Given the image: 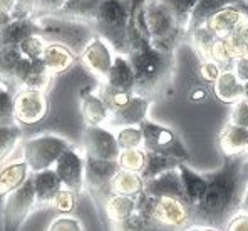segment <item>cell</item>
I'll return each instance as SVG.
<instances>
[{
  "mask_svg": "<svg viewBox=\"0 0 248 231\" xmlns=\"http://www.w3.org/2000/svg\"><path fill=\"white\" fill-rule=\"evenodd\" d=\"M248 154L227 157L213 173H206V191L191 208V223L198 228L225 231L228 221L240 213L248 185L242 176L243 161Z\"/></svg>",
  "mask_w": 248,
  "mask_h": 231,
  "instance_id": "obj_1",
  "label": "cell"
},
{
  "mask_svg": "<svg viewBox=\"0 0 248 231\" xmlns=\"http://www.w3.org/2000/svg\"><path fill=\"white\" fill-rule=\"evenodd\" d=\"M127 61L134 72V94L155 101L165 97L174 77V54L155 49L141 31L129 25Z\"/></svg>",
  "mask_w": 248,
  "mask_h": 231,
  "instance_id": "obj_2",
  "label": "cell"
},
{
  "mask_svg": "<svg viewBox=\"0 0 248 231\" xmlns=\"http://www.w3.org/2000/svg\"><path fill=\"white\" fill-rule=\"evenodd\" d=\"M136 211L143 216L146 231H186L193 228L191 208L178 198H153L141 193Z\"/></svg>",
  "mask_w": 248,
  "mask_h": 231,
  "instance_id": "obj_3",
  "label": "cell"
},
{
  "mask_svg": "<svg viewBox=\"0 0 248 231\" xmlns=\"http://www.w3.org/2000/svg\"><path fill=\"white\" fill-rule=\"evenodd\" d=\"M131 0H103L93 29L114 50L116 56H127L129 50Z\"/></svg>",
  "mask_w": 248,
  "mask_h": 231,
  "instance_id": "obj_4",
  "label": "cell"
},
{
  "mask_svg": "<svg viewBox=\"0 0 248 231\" xmlns=\"http://www.w3.org/2000/svg\"><path fill=\"white\" fill-rule=\"evenodd\" d=\"M143 20L151 46L161 52L174 54L176 47L188 34L163 0H146L143 5Z\"/></svg>",
  "mask_w": 248,
  "mask_h": 231,
  "instance_id": "obj_5",
  "label": "cell"
},
{
  "mask_svg": "<svg viewBox=\"0 0 248 231\" xmlns=\"http://www.w3.org/2000/svg\"><path fill=\"white\" fill-rule=\"evenodd\" d=\"M39 25V35L47 40V44H61L71 49L79 57L87 44L96 37L93 25L78 20L61 19L56 15H46L35 19Z\"/></svg>",
  "mask_w": 248,
  "mask_h": 231,
  "instance_id": "obj_6",
  "label": "cell"
},
{
  "mask_svg": "<svg viewBox=\"0 0 248 231\" xmlns=\"http://www.w3.org/2000/svg\"><path fill=\"white\" fill-rule=\"evenodd\" d=\"M141 133H143V149L146 153L161 154L166 157L180 161V163H188L189 153L185 148L180 136L170 127H165L161 124L151 123L144 119L140 124Z\"/></svg>",
  "mask_w": 248,
  "mask_h": 231,
  "instance_id": "obj_7",
  "label": "cell"
},
{
  "mask_svg": "<svg viewBox=\"0 0 248 231\" xmlns=\"http://www.w3.org/2000/svg\"><path fill=\"white\" fill-rule=\"evenodd\" d=\"M69 148H71V142L61 136L44 134L39 138L27 139L22 146V151H24V161L32 173H39V171L54 168L57 159Z\"/></svg>",
  "mask_w": 248,
  "mask_h": 231,
  "instance_id": "obj_8",
  "label": "cell"
},
{
  "mask_svg": "<svg viewBox=\"0 0 248 231\" xmlns=\"http://www.w3.org/2000/svg\"><path fill=\"white\" fill-rule=\"evenodd\" d=\"M35 208V193L32 176L5 198L3 203V231H20L29 215Z\"/></svg>",
  "mask_w": 248,
  "mask_h": 231,
  "instance_id": "obj_9",
  "label": "cell"
},
{
  "mask_svg": "<svg viewBox=\"0 0 248 231\" xmlns=\"http://www.w3.org/2000/svg\"><path fill=\"white\" fill-rule=\"evenodd\" d=\"M118 171V161L94 159V157L86 156V188L101 206H104L106 200L112 194L111 181Z\"/></svg>",
  "mask_w": 248,
  "mask_h": 231,
  "instance_id": "obj_10",
  "label": "cell"
},
{
  "mask_svg": "<svg viewBox=\"0 0 248 231\" xmlns=\"http://www.w3.org/2000/svg\"><path fill=\"white\" fill-rule=\"evenodd\" d=\"M54 171L59 176L64 188L71 189L79 196L86 189V154L71 144L54 164Z\"/></svg>",
  "mask_w": 248,
  "mask_h": 231,
  "instance_id": "obj_11",
  "label": "cell"
},
{
  "mask_svg": "<svg viewBox=\"0 0 248 231\" xmlns=\"http://www.w3.org/2000/svg\"><path fill=\"white\" fill-rule=\"evenodd\" d=\"M49 109L46 92L32 89H19L14 94V117L17 124L31 126L42 121Z\"/></svg>",
  "mask_w": 248,
  "mask_h": 231,
  "instance_id": "obj_12",
  "label": "cell"
},
{
  "mask_svg": "<svg viewBox=\"0 0 248 231\" xmlns=\"http://www.w3.org/2000/svg\"><path fill=\"white\" fill-rule=\"evenodd\" d=\"M116 134L103 126H86L84 129V154L94 159L118 161L119 157Z\"/></svg>",
  "mask_w": 248,
  "mask_h": 231,
  "instance_id": "obj_13",
  "label": "cell"
},
{
  "mask_svg": "<svg viewBox=\"0 0 248 231\" xmlns=\"http://www.w3.org/2000/svg\"><path fill=\"white\" fill-rule=\"evenodd\" d=\"M247 15H248V2L242 0L240 3L230 5L227 9L221 10V12H218L210 20H206V24L203 27L206 31H210L217 39L227 40L243 24Z\"/></svg>",
  "mask_w": 248,
  "mask_h": 231,
  "instance_id": "obj_14",
  "label": "cell"
},
{
  "mask_svg": "<svg viewBox=\"0 0 248 231\" xmlns=\"http://www.w3.org/2000/svg\"><path fill=\"white\" fill-rule=\"evenodd\" d=\"M79 59H81L82 65L91 74L96 76L101 82H104L109 71H111V67H112L114 56H112L111 47H109L103 39L96 35V37L87 44V47L82 50Z\"/></svg>",
  "mask_w": 248,
  "mask_h": 231,
  "instance_id": "obj_15",
  "label": "cell"
},
{
  "mask_svg": "<svg viewBox=\"0 0 248 231\" xmlns=\"http://www.w3.org/2000/svg\"><path fill=\"white\" fill-rule=\"evenodd\" d=\"M50 80H52V74L46 69L42 59L31 61L24 57L14 76V84H19V89H32L41 92H46L49 89Z\"/></svg>",
  "mask_w": 248,
  "mask_h": 231,
  "instance_id": "obj_16",
  "label": "cell"
},
{
  "mask_svg": "<svg viewBox=\"0 0 248 231\" xmlns=\"http://www.w3.org/2000/svg\"><path fill=\"white\" fill-rule=\"evenodd\" d=\"M151 104L153 101L134 94V97L124 108L109 116L108 124L111 127H116V129H121V127L127 126H140L144 119H148V111L151 108Z\"/></svg>",
  "mask_w": 248,
  "mask_h": 231,
  "instance_id": "obj_17",
  "label": "cell"
},
{
  "mask_svg": "<svg viewBox=\"0 0 248 231\" xmlns=\"http://www.w3.org/2000/svg\"><path fill=\"white\" fill-rule=\"evenodd\" d=\"M143 193L153 198H178V200H185L180 171L171 169L146 181Z\"/></svg>",
  "mask_w": 248,
  "mask_h": 231,
  "instance_id": "obj_18",
  "label": "cell"
},
{
  "mask_svg": "<svg viewBox=\"0 0 248 231\" xmlns=\"http://www.w3.org/2000/svg\"><path fill=\"white\" fill-rule=\"evenodd\" d=\"M32 181H34L35 206H50L52 200L62 188V183L59 176L56 174V171H54V168L34 173Z\"/></svg>",
  "mask_w": 248,
  "mask_h": 231,
  "instance_id": "obj_19",
  "label": "cell"
},
{
  "mask_svg": "<svg viewBox=\"0 0 248 231\" xmlns=\"http://www.w3.org/2000/svg\"><path fill=\"white\" fill-rule=\"evenodd\" d=\"M218 146L223 156H240L248 153V129L235 124H227L218 136Z\"/></svg>",
  "mask_w": 248,
  "mask_h": 231,
  "instance_id": "obj_20",
  "label": "cell"
},
{
  "mask_svg": "<svg viewBox=\"0 0 248 231\" xmlns=\"http://www.w3.org/2000/svg\"><path fill=\"white\" fill-rule=\"evenodd\" d=\"M103 0H65L62 9L56 14V17L69 20H78L93 25L96 20L97 10Z\"/></svg>",
  "mask_w": 248,
  "mask_h": 231,
  "instance_id": "obj_21",
  "label": "cell"
},
{
  "mask_svg": "<svg viewBox=\"0 0 248 231\" xmlns=\"http://www.w3.org/2000/svg\"><path fill=\"white\" fill-rule=\"evenodd\" d=\"M34 34H39V25L35 19L27 17V19L12 20L5 29L0 31V49L7 46L19 47L22 40H25Z\"/></svg>",
  "mask_w": 248,
  "mask_h": 231,
  "instance_id": "obj_22",
  "label": "cell"
},
{
  "mask_svg": "<svg viewBox=\"0 0 248 231\" xmlns=\"http://www.w3.org/2000/svg\"><path fill=\"white\" fill-rule=\"evenodd\" d=\"M178 171H180V176H181L185 201L189 208H193L206 191V186H208L206 176L193 171L186 163L180 164V166H178Z\"/></svg>",
  "mask_w": 248,
  "mask_h": 231,
  "instance_id": "obj_23",
  "label": "cell"
},
{
  "mask_svg": "<svg viewBox=\"0 0 248 231\" xmlns=\"http://www.w3.org/2000/svg\"><path fill=\"white\" fill-rule=\"evenodd\" d=\"M29 173H31V168L25 161H16L3 166L0 169V200L24 186V183L31 178Z\"/></svg>",
  "mask_w": 248,
  "mask_h": 231,
  "instance_id": "obj_24",
  "label": "cell"
},
{
  "mask_svg": "<svg viewBox=\"0 0 248 231\" xmlns=\"http://www.w3.org/2000/svg\"><path fill=\"white\" fill-rule=\"evenodd\" d=\"M104 84L114 87L118 91H126V92H134V72L131 67L129 61L126 56H114L112 67L106 77Z\"/></svg>",
  "mask_w": 248,
  "mask_h": 231,
  "instance_id": "obj_25",
  "label": "cell"
},
{
  "mask_svg": "<svg viewBox=\"0 0 248 231\" xmlns=\"http://www.w3.org/2000/svg\"><path fill=\"white\" fill-rule=\"evenodd\" d=\"M42 62L52 76L62 74L74 65L76 54L67 47L61 46V44H47L46 52L42 56Z\"/></svg>",
  "mask_w": 248,
  "mask_h": 231,
  "instance_id": "obj_26",
  "label": "cell"
},
{
  "mask_svg": "<svg viewBox=\"0 0 248 231\" xmlns=\"http://www.w3.org/2000/svg\"><path fill=\"white\" fill-rule=\"evenodd\" d=\"M213 91L215 96L220 99L221 102L227 104H236L243 99V82L235 76L233 71H225L221 72L220 77L213 82Z\"/></svg>",
  "mask_w": 248,
  "mask_h": 231,
  "instance_id": "obj_27",
  "label": "cell"
},
{
  "mask_svg": "<svg viewBox=\"0 0 248 231\" xmlns=\"http://www.w3.org/2000/svg\"><path fill=\"white\" fill-rule=\"evenodd\" d=\"M81 111L87 126H103L109 123V111L103 99L91 91L81 94Z\"/></svg>",
  "mask_w": 248,
  "mask_h": 231,
  "instance_id": "obj_28",
  "label": "cell"
},
{
  "mask_svg": "<svg viewBox=\"0 0 248 231\" xmlns=\"http://www.w3.org/2000/svg\"><path fill=\"white\" fill-rule=\"evenodd\" d=\"M143 191H144V181L141 178V174L119 168V171L114 174V178L111 181V193L136 200Z\"/></svg>",
  "mask_w": 248,
  "mask_h": 231,
  "instance_id": "obj_29",
  "label": "cell"
},
{
  "mask_svg": "<svg viewBox=\"0 0 248 231\" xmlns=\"http://www.w3.org/2000/svg\"><path fill=\"white\" fill-rule=\"evenodd\" d=\"M240 2L242 0H200L191 14V19H189L188 24V32L195 31L198 27H203L206 24V20H210L218 12Z\"/></svg>",
  "mask_w": 248,
  "mask_h": 231,
  "instance_id": "obj_30",
  "label": "cell"
},
{
  "mask_svg": "<svg viewBox=\"0 0 248 231\" xmlns=\"http://www.w3.org/2000/svg\"><path fill=\"white\" fill-rule=\"evenodd\" d=\"M104 213L111 223H118L136 213V200L119 194H111L104 203Z\"/></svg>",
  "mask_w": 248,
  "mask_h": 231,
  "instance_id": "obj_31",
  "label": "cell"
},
{
  "mask_svg": "<svg viewBox=\"0 0 248 231\" xmlns=\"http://www.w3.org/2000/svg\"><path fill=\"white\" fill-rule=\"evenodd\" d=\"M180 164H185V163H180V161L173 159V157L161 156V154L146 153V164H144L143 171H141V178H143V181L146 183V181H149V179L156 178V176L166 173V171L178 169Z\"/></svg>",
  "mask_w": 248,
  "mask_h": 231,
  "instance_id": "obj_32",
  "label": "cell"
},
{
  "mask_svg": "<svg viewBox=\"0 0 248 231\" xmlns=\"http://www.w3.org/2000/svg\"><path fill=\"white\" fill-rule=\"evenodd\" d=\"M24 59L20 49L16 46H7L0 49V82L14 84V76Z\"/></svg>",
  "mask_w": 248,
  "mask_h": 231,
  "instance_id": "obj_33",
  "label": "cell"
},
{
  "mask_svg": "<svg viewBox=\"0 0 248 231\" xmlns=\"http://www.w3.org/2000/svg\"><path fill=\"white\" fill-rule=\"evenodd\" d=\"M228 49L236 59H248V15L243 24L227 39Z\"/></svg>",
  "mask_w": 248,
  "mask_h": 231,
  "instance_id": "obj_34",
  "label": "cell"
},
{
  "mask_svg": "<svg viewBox=\"0 0 248 231\" xmlns=\"http://www.w3.org/2000/svg\"><path fill=\"white\" fill-rule=\"evenodd\" d=\"M22 138V127L19 124H12V126H0V164L7 159L17 142Z\"/></svg>",
  "mask_w": 248,
  "mask_h": 231,
  "instance_id": "obj_35",
  "label": "cell"
},
{
  "mask_svg": "<svg viewBox=\"0 0 248 231\" xmlns=\"http://www.w3.org/2000/svg\"><path fill=\"white\" fill-rule=\"evenodd\" d=\"M116 141L121 151L127 149H143V133L140 126H127L121 127L116 133Z\"/></svg>",
  "mask_w": 248,
  "mask_h": 231,
  "instance_id": "obj_36",
  "label": "cell"
},
{
  "mask_svg": "<svg viewBox=\"0 0 248 231\" xmlns=\"http://www.w3.org/2000/svg\"><path fill=\"white\" fill-rule=\"evenodd\" d=\"M208 61L215 62V64L221 69V72L233 71V65H235V57H233L232 52H230L227 40H221V39L215 40Z\"/></svg>",
  "mask_w": 248,
  "mask_h": 231,
  "instance_id": "obj_37",
  "label": "cell"
},
{
  "mask_svg": "<svg viewBox=\"0 0 248 231\" xmlns=\"http://www.w3.org/2000/svg\"><path fill=\"white\" fill-rule=\"evenodd\" d=\"M188 34H189V37H191V42H193V47H195L196 54L202 57V61H208L211 47H213L217 37H215L210 31H206L205 27H198V29H195V31L188 32Z\"/></svg>",
  "mask_w": 248,
  "mask_h": 231,
  "instance_id": "obj_38",
  "label": "cell"
},
{
  "mask_svg": "<svg viewBox=\"0 0 248 231\" xmlns=\"http://www.w3.org/2000/svg\"><path fill=\"white\" fill-rule=\"evenodd\" d=\"M163 2H165L168 5V9L173 12V15L176 17V20L180 22L181 27H185L186 31H188L191 14L200 0H163Z\"/></svg>",
  "mask_w": 248,
  "mask_h": 231,
  "instance_id": "obj_39",
  "label": "cell"
},
{
  "mask_svg": "<svg viewBox=\"0 0 248 231\" xmlns=\"http://www.w3.org/2000/svg\"><path fill=\"white\" fill-rule=\"evenodd\" d=\"M118 164L121 169L141 174V171H143L146 164L144 149H127V151H121L118 157Z\"/></svg>",
  "mask_w": 248,
  "mask_h": 231,
  "instance_id": "obj_40",
  "label": "cell"
},
{
  "mask_svg": "<svg viewBox=\"0 0 248 231\" xmlns=\"http://www.w3.org/2000/svg\"><path fill=\"white\" fill-rule=\"evenodd\" d=\"M47 47V40L39 34H34L31 37H27L25 40H22L19 49L22 52V56L25 59H31V61H41L44 52H46Z\"/></svg>",
  "mask_w": 248,
  "mask_h": 231,
  "instance_id": "obj_41",
  "label": "cell"
},
{
  "mask_svg": "<svg viewBox=\"0 0 248 231\" xmlns=\"http://www.w3.org/2000/svg\"><path fill=\"white\" fill-rule=\"evenodd\" d=\"M16 123L14 117V94L3 82H0V126H12Z\"/></svg>",
  "mask_w": 248,
  "mask_h": 231,
  "instance_id": "obj_42",
  "label": "cell"
},
{
  "mask_svg": "<svg viewBox=\"0 0 248 231\" xmlns=\"http://www.w3.org/2000/svg\"><path fill=\"white\" fill-rule=\"evenodd\" d=\"M64 3L65 0H32V19L56 15Z\"/></svg>",
  "mask_w": 248,
  "mask_h": 231,
  "instance_id": "obj_43",
  "label": "cell"
},
{
  "mask_svg": "<svg viewBox=\"0 0 248 231\" xmlns=\"http://www.w3.org/2000/svg\"><path fill=\"white\" fill-rule=\"evenodd\" d=\"M76 203H78V194L62 186L61 191L57 193L56 198L52 200V204H50V206H52L56 211L67 215V213H71L76 208Z\"/></svg>",
  "mask_w": 248,
  "mask_h": 231,
  "instance_id": "obj_44",
  "label": "cell"
},
{
  "mask_svg": "<svg viewBox=\"0 0 248 231\" xmlns=\"http://www.w3.org/2000/svg\"><path fill=\"white\" fill-rule=\"evenodd\" d=\"M47 231H84L82 223L74 216H57L56 219H52V223L49 225Z\"/></svg>",
  "mask_w": 248,
  "mask_h": 231,
  "instance_id": "obj_45",
  "label": "cell"
},
{
  "mask_svg": "<svg viewBox=\"0 0 248 231\" xmlns=\"http://www.w3.org/2000/svg\"><path fill=\"white\" fill-rule=\"evenodd\" d=\"M112 231H146V223L140 213H134L123 221L112 223Z\"/></svg>",
  "mask_w": 248,
  "mask_h": 231,
  "instance_id": "obj_46",
  "label": "cell"
},
{
  "mask_svg": "<svg viewBox=\"0 0 248 231\" xmlns=\"http://www.w3.org/2000/svg\"><path fill=\"white\" fill-rule=\"evenodd\" d=\"M230 124H235V126L247 127L248 129V102L245 99L233 104L232 114H230Z\"/></svg>",
  "mask_w": 248,
  "mask_h": 231,
  "instance_id": "obj_47",
  "label": "cell"
},
{
  "mask_svg": "<svg viewBox=\"0 0 248 231\" xmlns=\"http://www.w3.org/2000/svg\"><path fill=\"white\" fill-rule=\"evenodd\" d=\"M221 69L218 67L215 62L211 61H202L200 64V77H202L205 82H215V80L220 77Z\"/></svg>",
  "mask_w": 248,
  "mask_h": 231,
  "instance_id": "obj_48",
  "label": "cell"
},
{
  "mask_svg": "<svg viewBox=\"0 0 248 231\" xmlns=\"http://www.w3.org/2000/svg\"><path fill=\"white\" fill-rule=\"evenodd\" d=\"M225 231H248V215L247 213H236L228 221Z\"/></svg>",
  "mask_w": 248,
  "mask_h": 231,
  "instance_id": "obj_49",
  "label": "cell"
},
{
  "mask_svg": "<svg viewBox=\"0 0 248 231\" xmlns=\"http://www.w3.org/2000/svg\"><path fill=\"white\" fill-rule=\"evenodd\" d=\"M233 72L243 84L248 82V59H236L235 65H233Z\"/></svg>",
  "mask_w": 248,
  "mask_h": 231,
  "instance_id": "obj_50",
  "label": "cell"
},
{
  "mask_svg": "<svg viewBox=\"0 0 248 231\" xmlns=\"http://www.w3.org/2000/svg\"><path fill=\"white\" fill-rule=\"evenodd\" d=\"M12 20H16V19H14L12 14L7 12V10H2V9H0V31H2V29H5L7 25H9Z\"/></svg>",
  "mask_w": 248,
  "mask_h": 231,
  "instance_id": "obj_51",
  "label": "cell"
},
{
  "mask_svg": "<svg viewBox=\"0 0 248 231\" xmlns=\"http://www.w3.org/2000/svg\"><path fill=\"white\" fill-rule=\"evenodd\" d=\"M16 2H17V0H0V9L7 10V12L12 14L14 7H16Z\"/></svg>",
  "mask_w": 248,
  "mask_h": 231,
  "instance_id": "obj_52",
  "label": "cell"
},
{
  "mask_svg": "<svg viewBox=\"0 0 248 231\" xmlns=\"http://www.w3.org/2000/svg\"><path fill=\"white\" fill-rule=\"evenodd\" d=\"M205 97H206V92L203 89H198V91H195V92L191 94V99L195 102H203V101H205Z\"/></svg>",
  "mask_w": 248,
  "mask_h": 231,
  "instance_id": "obj_53",
  "label": "cell"
},
{
  "mask_svg": "<svg viewBox=\"0 0 248 231\" xmlns=\"http://www.w3.org/2000/svg\"><path fill=\"white\" fill-rule=\"evenodd\" d=\"M240 211L247 213V215H248V188H247L245 194H243V201H242V208H240Z\"/></svg>",
  "mask_w": 248,
  "mask_h": 231,
  "instance_id": "obj_54",
  "label": "cell"
},
{
  "mask_svg": "<svg viewBox=\"0 0 248 231\" xmlns=\"http://www.w3.org/2000/svg\"><path fill=\"white\" fill-rule=\"evenodd\" d=\"M242 176H243V179L247 181V185H248V157L245 161H243V166H242Z\"/></svg>",
  "mask_w": 248,
  "mask_h": 231,
  "instance_id": "obj_55",
  "label": "cell"
},
{
  "mask_svg": "<svg viewBox=\"0 0 248 231\" xmlns=\"http://www.w3.org/2000/svg\"><path fill=\"white\" fill-rule=\"evenodd\" d=\"M243 89H245V92H243V99L248 102V82L243 84Z\"/></svg>",
  "mask_w": 248,
  "mask_h": 231,
  "instance_id": "obj_56",
  "label": "cell"
},
{
  "mask_svg": "<svg viewBox=\"0 0 248 231\" xmlns=\"http://www.w3.org/2000/svg\"><path fill=\"white\" fill-rule=\"evenodd\" d=\"M202 231H220V230H215V228H202Z\"/></svg>",
  "mask_w": 248,
  "mask_h": 231,
  "instance_id": "obj_57",
  "label": "cell"
},
{
  "mask_svg": "<svg viewBox=\"0 0 248 231\" xmlns=\"http://www.w3.org/2000/svg\"><path fill=\"white\" fill-rule=\"evenodd\" d=\"M247 154H248V153H247Z\"/></svg>",
  "mask_w": 248,
  "mask_h": 231,
  "instance_id": "obj_58",
  "label": "cell"
}]
</instances>
